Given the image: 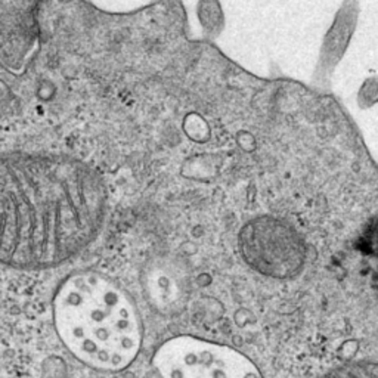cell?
Returning a JSON list of instances; mask_svg holds the SVG:
<instances>
[{"mask_svg": "<svg viewBox=\"0 0 378 378\" xmlns=\"http://www.w3.org/2000/svg\"><path fill=\"white\" fill-rule=\"evenodd\" d=\"M57 332L81 364L99 371H122L142 346V319L127 291L96 270L69 275L54 303Z\"/></svg>", "mask_w": 378, "mask_h": 378, "instance_id": "cell-1", "label": "cell"}, {"mask_svg": "<svg viewBox=\"0 0 378 378\" xmlns=\"http://www.w3.org/2000/svg\"><path fill=\"white\" fill-rule=\"evenodd\" d=\"M145 378H261L252 362L229 346L175 337L152 356Z\"/></svg>", "mask_w": 378, "mask_h": 378, "instance_id": "cell-2", "label": "cell"}, {"mask_svg": "<svg viewBox=\"0 0 378 378\" xmlns=\"http://www.w3.org/2000/svg\"><path fill=\"white\" fill-rule=\"evenodd\" d=\"M359 19V3L346 1L341 4L337 12L334 22L323 39L320 49L317 74L322 77V81H328L335 66L344 57L350 40L355 34Z\"/></svg>", "mask_w": 378, "mask_h": 378, "instance_id": "cell-3", "label": "cell"}, {"mask_svg": "<svg viewBox=\"0 0 378 378\" xmlns=\"http://www.w3.org/2000/svg\"><path fill=\"white\" fill-rule=\"evenodd\" d=\"M353 244L364 257L378 260V214L367 220Z\"/></svg>", "mask_w": 378, "mask_h": 378, "instance_id": "cell-4", "label": "cell"}, {"mask_svg": "<svg viewBox=\"0 0 378 378\" xmlns=\"http://www.w3.org/2000/svg\"><path fill=\"white\" fill-rule=\"evenodd\" d=\"M359 108L362 110H370L373 107H376L378 104V75L374 77H368L359 92H358V99H356Z\"/></svg>", "mask_w": 378, "mask_h": 378, "instance_id": "cell-5", "label": "cell"}]
</instances>
